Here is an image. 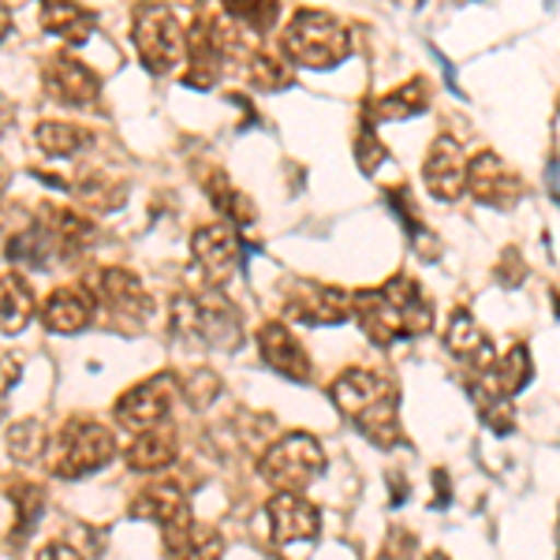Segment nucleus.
<instances>
[{
    "instance_id": "1",
    "label": "nucleus",
    "mask_w": 560,
    "mask_h": 560,
    "mask_svg": "<svg viewBox=\"0 0 560 560\" xmlns=\"http://www.w3.org/2000/svg\"><path fill=\"white\" fill-rule=\"evenodd\" d=\"M351 318L374 345H396L415 340L433 329V303L408 273L388 277L382 288H363L351 295Z\"/></svg>"
},
{
    "instance_id": "2",
    "label": "nucleus",
    "mask_w": 560,
    "mask_h": 560,
    "mask_svg": "<svg viewBox=\"0 0 560 560\" xmlns=\"http://www.w3.org/2000/svg\"><path fill=\"white\" fill-rule=\"evenodd\" d=\"M94 240L97 229L86 213L68 210V206H38L34 221L8 240L4 255L15 266L42 273V269L65 266V261L79 258L83 250L94 247Z\"/></svg>"
},
{
    "instance_id": "3",
    "label": "nucleus",
    "mask_w": 560,
    "mask_h": 560,
    "mask_svg": "<svg viewBox=\"0 0 560 560\" xmlns=\"http://www.w3.org/2000/svg\"><path fill=\"white\" fill-rule=\"evenodd\" d=\"M329 400L370 445L393 448L400 441V393L377 370H340V377L329 385Z\"/></svg>"
},
{
    "instance_id": "4",
    "label": "nucleus",
    "mask_w": 560,
    "mask_h": 560,
    "mask_svg": "<svg viewBox=\"0 0 560 560\" xmlns=\"http://www.w3.org/2000/svg\"><path fill=\"white\" fill-rule=\"evenodd\" d=\"M168 329L179 345L198 351H232L243 340L240 311L217 288L202 284H191L176 295L173 311H168Z\"/></svg>"
},
{
    "instance_id": "5",
    "label": "nucleus",
    "mask_w": 560,
    "mask_h": 560,
    "mask_svg": "<svg viewBox=\"0 0 560 560\" xmlns=\"http://www.w3.org/2000/svg\"><path fill=\"white\" fill-rule=\"evenodd\" d=\"M280 49H284L288 65H300L311 71H329L351 57V34L332 12H322V8H300V12H292V20L284 23Z\"/></svg>"
},
{
    "instance_id": "6",
    "label": "nucleus",
    "mask_w": 560,
    "mask_h": 560,
    "mask_svg": "<svg viewBox=\"0 0 560 560\" xmlns=\"http://www.w3.org/2000/svg\"><path fill=\"white\" fill-rule=\"evenodd\" d=\"M116 433L97 419H65L49 438L45 464L57 478H86L113 464Z\"/></svg>"
},
{
    "instance_id": "7",
    "label": "nucleus",
    "mask_w": 560,
    "mask_h": 560,
    "mask_svg": "<svg viewBox=\"0 0 560 560\" xmlns=\"http://www.w3.org/2000/svg\"><path fill=\"white\" fill-rule=\"evenodd\" d=\"M325 471V448L314 433L292 430L266 448L258 459V475L273 486L277 493H303L306 486L318 482Z\"/></svg>"
},
{
    "instance_id": "8",
    "label": "nucleus",
    "mask_w": 560,
    "mask_h": 560,
    "mask_svg": "<svg viewBox=\"0 0 560 560\" xmlns=\"http://www.w3.org/2000/svg\"><path fill=\"white\" fill-rule=\"evenodd\" d=\"M131 42L142 68L153 75H165L187 57V31L179 26L168 4H139L131 15Z\"/></svg>"
},
{
    "instance_id": "9",
    "label": "nucleus",
    "mask_w": 560,
    "mask_h": 560,
    "mask_svg": "<svg viewBox=\"0 0 560 560\" xmlns=\"http://www.w3.org/2000/svg\"><path fill=\"white\" fill-rule=\"evenodd\" d=\"M255 247L240 240V232L232 224H206L191 236V273H195V284L202 288H217L229 280L232 273H240L243 261Z\"/></svg>"
},
{
    "instance_id": "10",
    "label": "nucleus",
    "mask_w": 560,
    "mask_h": 560,
    "mask_svg": "<svg viewBox=\"0 0 560 560\" xmlns=\"http://www.w3.org/2000/svg\"><path fill=\"white\" fill-rule=\"evenodd\" d=\"M232 57V26L224 15L202 12L187 26V86L210 90L224 75V65Z\"/></svg>"
},
{
    "instance_id": "11",
    "label": "nucleus",
    "mask_w": 560,
    "mask_h": 560,
    "mask_svg": "<svg viewBox=\"0 0 560 560\" xmlns=\"http://www.w3.org/2000/svg\"><path fill=\"white\" fill-rule=\"evenodd\" d=\"M284 318L295 325H345L351 318V295L322 280H284Z\"/></svg>"
},
{
    "instance_id": "12",
    "label": "nucleus",
    "mask_w": 560,
    "mask_h": 560,
    "mask_svg": "<svg viewBox=\"0 0 560 560\" xmlns=\"http://www.w3.org/2000/svg\"><path fill=\"white\" fill-rule=\"evenodd\" d=\"M173 393H176L173 374H153L147 382L131 385L128 393L116 400V422L131 433L165 427L168 411H173Z\"/></svg>"
},
{
    "instance_id": "13",
    "label": "nucleus",
    "mask_w": 560,
    "mask_h": 560,
    "mask_svg": "<svg viewBox=\"0 0 560 560\" xmlns=\"http://www.w3.org/2000/svg\"><path fill=\"white\" fill-rule=\"evenodd\" d=\"M86 288L94 292L97 306H105L113 318H128V322H142L153 311L150 292L142 288V280L131 273V269L120 266H102L94 269L86 280Z\"/></svg>"
},
{
    "instance_id": "14",
    "label": "nucleus",
    "mask_w": 560,
    "mask_h": 560,
    "mask_svg": "<svg viewBox=\"0 0 560 560\" xmlns=\"http://www.w3.org/2000/svg\"><path fill=\"white\" fill-rule=\"evenodd\" d=\"M42 86L52 102L71 105V108H90L97 102V94H102V79H97V71L90 65H83L79 57H71V52H52V57L45 60Z\"/></svg>"
},
{
    "instance_id": "15",
    "label": "nucleus",
    "mask_w": 560,
    "mask_h": 560,
    "mask_svg": "<svg viewBox=\"0 0 560 560\" xmlns=\"http://www.w3.org/2000/svg\"><path fill=\"white\" fill-rule=\"evenodd\" d=\"M467 191L478 206H490V210H512L523 198V179L512 173L509 161L493 150H482L467 165Z\"/></svg>"
},
{
    "instance_id": "16",
    "label": "nucleus",
    "mask_w": 560,
    "mask_h": 560,
    "mask_svg": "<svg viewBox=\"0 0 560 560\" xmlns=\"http://www.w3.org/2000/svg\"><path fill=\"white\" fill-rule=\"evenodd\" d=\"M467 150L453 135H438L422 161V184L438 202H459L467 195Z\"/></svg>"
},
{
    "instance_id": "17",
    "label": "nucleus",
    "mask_w": 560,
    "mask_h": 560,
    "mask_svg": "<svg viewBox=\"0 0 560 560\" xmlns=\"http://www.w3.org/2000/svg\"><path fill=\"white\" fill-rule=\"evenodd\" d=\"M266 516H269V538L277 546L314 541L322 535V512L303 493H273L266 504Z\"/></svg>"
},
{
    "instance_id": "18",
    "label": "nucleus",
    "mask_w": 560,
    "mask_h": 560,
    "mask_svg": "<svg viewBox=\"0 0 560 560\" xmlns=\"http://www.w3.org/2000/svg\"><path fill=\"white\" fill-rule=\"evenodd\" d=\"M258 355L261 363L269 370H277L280 377H288V382H311L314 374V363L311 355H306L303 340L295 337L292 329H288L284 322H266L258 329Z\"/></svg>"
},
{
    "instance_id": "19",
    "label": "nucleus",
    "mask_w": 560,
    "mask_h": 560,
    "mask_svg": "<svg viewBox=\"0 0 560 560\" xmlns=\"http://www.w3.org/2000/svg\"><path fill=\"white\" fill-rule=\"evenodd\" d=\"M94 318H97V300L86 284H65L45 295V303H42L45 329L60 332V337H75V332L90 329Z\"/></svg>"
},
{
    "instance_id": "20",
    "label": "nucleus",
    "mask_w": 560,
    "mask_h": 560,
    "mask_svg": "<svg viewBox=\"0 0 560 560\" xmlns=\"http://www.w3.org/2000/svg\"><path fill=\"white\" fill-rule=\"evenodd\" d=\"M445 348L453 351L459 363L471 366L475 377H486L497 370V348H493L490 332H486L467 311H453L448 329H445Z\"/></svg>"
},
{
    "instance_id": "21",
    "label": "nucleus",
    "mask_w": 560,
    "mask_h": 560,
    "mask_svg": "<svg viewBox=\"0 0 560 560\" xmlns=\"http://www.w3.org/2000/svg\"><path fill=\"white\" fill-rule=\"evenodd\" d=\"M161 535H165V553L173 560H221L224 553V538L217 535L210 523H198L191 509L173 523H165Z\"/></svg>"
},
{
    "instance_id": "22",
    "label": "nucleus",
    "mask_w": 560,
    "mask_h": 560,
    "mask_svg": "<svg viewBox=\"0 0 560 560\" xmlns=\"http://www.w3.org/2000/svg\"><path fill=\"white\" fill-rule=\"evenodd\" d=\"M187 512V490L176 482V478H158V482H147L139 490V497L131 501V516L135 520H153L158 527L173 523L176 516Z\"/></svg>"
},
{
    "instance_id": "23",
    "label": "nucleus",
    "mask_w": 560,
    "mask_h": 560,
    "mask_svg": "<svg viewBox=\"0 0 560 560\" xmlns=\"http://www.w3.org/2000/svg\"><path fill=\"white\" fill-rule=\"evenodd\" d=\"M34 314H38V303H34V292L23 280V273L0 269V332L15 337V332H23L34 322Z\"/></svg>"
},
{
    "instance_id": "24",
    "label": "nucleus",
    "mask_w": 560,
    "mask_h": 560,
    "mask_svg": "<svg viewBox=\"0 0 560 560\" xmlns=\"http://www.w3.org/2000/svg\"><path fill=\"white\" fill-rule=\"evenodd\" d=\"M124 459H128V467H131V471H139V475L165 471V467H173V459H176V433L168 427L135 433V441L128 445Z\"/></svg>"
},
{
    "instance_id": "25",
    "label": "nucleus",
    "mask_w": 560,
    "mask_h": 560,
    "mask_svg": "<svg viewBox=\"0 0 560 560\" xmlns=\"http://www.w3.org/2000/svg\"><path fill=\"white\" fill-rule=\"evenodd\" d=\"M467 393H471V404H475L478 419H482L493 433H512V430H516V408H512V396L504 393V388L497 385L490 374L475 377Z\"/></svg>"
},
{
    "instance_id": "26",
    "label": "nucleus",
    "mask_w": 560,
    "mask_h": 560,
    "mask_svg": "<svg viewBox=\"0 0 560 560\" xmlns=\"http://www.w3.org/2000/svg\"><path fill=\"white\" fill-rule=\"evenodd\" d=\"M42 26L68 45H83L97 26V15L83 4H71V0H49L42 4Z\"/></svg>"
},
{
    "instance_id": "27",
    "label": "nucleus",
    "mask_w": 560,
    "mask_h": 560,
    "mask_svg": "<svg viewBox=\"0 0 560 560\" xmlns=\"http://www.w3.org/2000/svg\"><path fill=\"white\" fill-rule=\"evenodd\" d=\"M370 108H374V120H408V116L427 113V108H430L427 79H411V83L388 90V94L377 97ZM374 120H366V124H374Z\"/></svg>"
},
{
    "instance_id": "28",
    "label": "nucleus",
    "mask_w": 560,
    "mask_h": 560,
    "mask_svg": "<svg viewBox=\"0 0 560 560\" xmlns=\"http://www.w3.org/2000/svg\"><path fill=\"white\" fill-rule=\"evenodd\" d=\"M34 139H38V147L49 153V158H60V161L75 158V153H83L90 147V131L71 120H42L38 128H34Z\"/></svg>"
},
{
    "instance_id": "29",
    "label": "nucleus",
    "mask_w": 560,
    "mask_h": 560,
    "mask_svg": "<svg viewBox=\"0 0 560 560\" xmlns=\"http://www.w3.org/2000/svg\"><path fill=\"white\" fill-rule=\"evenodd\" d=\"M49 438L52 430L45 427L42 419H23L8 427V453H12L15 464H38L49 453Z\"/></svg>"
},
{
    "instance_id": "30",
    "label": "nucleus",
    "mask_w": 560,
    "mask_h": 560,
    "mask_svg": "<svg viewBox=\"0 0 560 560\" xmlns=\"http://www.w3.org/2000/svg\"><path fill=\"white\" fill-rule=\"evenodd\" d=\"M206 195H210L213 210L221 217H229L232 229H243V224L255 221V206L243 198L236 187L229 184V176L224 173H210V179H206Z\"/></svg>"
},
{
    "instance_id": "31",
    "label": "nucleus",
    "mask_w": 560,
    "mask_h": 560,
    "mask_svg": "<svg viewBox=\"0 0 560 560\" xmlns=\"http://www.w3.org/2000/svg\"><path fill=\"white\" fill-rule=\"evenodd\" d=\"M493 382L504 388L509 396L523 393V388L530 385V377H535V363H530V351L527 345H516L504 359H497V370H493Z\"/></svg>"
},
{
    "instance_id": "32",
    "label": "nucleus",
    "mask_w": 560,
    "mask_h": 560,
    "mask_svg": "<svg viewBox=\"0 0 560 560\" xmlns=\"http://www.w3.org/2000/svg\"><path fill=\"white\" fill-rule=\"evenodd\" d=\"M224 15H229L232 23H243L247 31H269L277 20H280V4H255V0H236V4L224 8Z\"/></svg>"
},
{
    "instance_id": "33",
    "label": "nucleus",
    "mask_w": 560,
    "mask_h": 560,
    "mask_svg": "<svg viewBox=\"0 0 560 560\" xmlns=\"http://www.w3.org/2000/svg\"><path fill=\"white\" fill-rule=\"evenodd\" d=\"M247 75L261 94H269V90H284L288 83H292V71H288V65H280V60L269 57V52H258V57L250 60Z\"/></svg>"
},
{
    "instance_id": "34",
    "label": "nucleus",
    "mask_w": 560,
    "mask_h": 560,
    "mask_svg": "<svg viewBox=\"0 0 560 560\" xmlns=\"http://www.w3.org/2000/svg\"><path fill=\"white\" fill-rule=\"evenodd\" d=\"M20 377H23V359L15 355V351H0V415H4L8 396H12Z\"/></svg>"
},
{
    "instance_id": "35",
    "label": "nucleus",
    "mask_w": 560,
    "mask_h": 560,
    "mask_svg": "<svg viewBox=\"0 0 560 560\" xmlns=\"http://www.w3.org/2000/svg\"><path fill=\"white\" fill-rule=\"evenodd\" d=\"M355 150H359V168H363V173H374V168L385 161V147L377 142V135H374V128H370V124H366L363 131H359Z\"/></svg>"
},
{
    "instance_id": "36",
    "label": "nucleus",
    "mask_w": 560,
    "mask_h": 560,
    "mask_svg": "<svg viewBox=\"0 0 560 560\" xmlns=\"http://www.w3.org/2000/svg\"><path fill=\"white\" fill-rule=\"evenodd\" d=\"M415 553V535L404 527H393L388 530V538L382 541V553H377V560H411Z\"/></svg>"
},
{
    "instance_id": "37",
    "label": "nucleus",
    "mask_w": 560,
    "mask_h": 560,
    "mask_svg": "<svg viewBox=\"0 0 560 560\" xmlns=\"http://www.w3.org/2000/svg\"><path fill=\"white\" fill-rule=\"evenodd\" d=\"M34 560H86V557L79 553L75 546H68V541H49V546H45Z\"/></svg>"
},
{
    "instance_id": "38",
    "label": "nucleus",
    "mask_w": 560,
    "mask_h": 560,
    "mask_svg": "<svg viewBox=\"0 0 560 560\" xmlns=\"http://www.w3.org/2000/svg\"><path fill=\"white\" fill-rule=\"evenodd\" d=\"M433 490H438V501L445 504L448 501V475L445 471H433ZM433 501V504H438Z\"/></svg>"
},
{
    "instance_id": "39",
    "label": "nucleus",
    "mask_w": 560,
    "mask_h": 560,
    "mask_svg": "<svg viewBox=\"0 0 560 560\" xmlns=\"http://www.w3.org/2000/svg\"><path fill=\"white\" fill-rule=\"evenodd\" d=\"M8 31H12V12H8V4H0V42H4Z\"/></svg>"
},
{
    "instance_id": "40",
    "label": "nucleus",
    "mask_w": 560,
    "mask_h": 560,
    "mask_svg": "<svg viewBox=\"0 0 560 560\" xmlns=\"http://www.w3.org/2000/svg\"><path fill=\"white\" fill-rule=\"evenodd\" d=\"M427 560H448V557H445V553H430Z\"/></svg>"
},
{
    "instance_id": "41",
    "label": "nucleus",
    "mask_w": 560,
    "mask_h": 560,
    "mask_svg": "<svg viewBox=\"0 0 560 560\" xmlns=\"http://www.w3.org/2000/svg\"><path fill=\"white\" fill-rule=\"evenodd\" d=\"M557 538H560V530H557ZM557 546H560V541H557Z\"/></svg>"
}]
</instances>
